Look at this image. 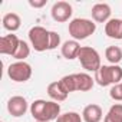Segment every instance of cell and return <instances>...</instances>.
Returning <instances> with one entry per match:
<instances>
[{"mask_svg":"<svg viewBox=\"0 0 122 122\" xmlns=\"http://www.w3.org/2000/svg\"><path fill=\"white\" fill-rule=\"evenodd\" d=\"M105 35L111 39L122 40V19H111L105 23Z\"/></svg>","mask_w":122,"mask_h":122,"instance_id":"obj_12","label":"cell"},{"mask_svg":"<svg viewBox=\"0 0 122 122\" xmlns=\"http://www.w3.org/2000/svg\"><path fill=\"white\" fill-rule=\"evenodd\" d=\"M81 45L78 40H66L62 47H60V52H62V56L68 60H72V59H76L78 55H79V50H81Z\"/></svg>","mask_w":122,"mask_h":122,"instance_id":"obj_13","label":"cell"},{"mask_svg":"<svg viewBox=\"0 0 122 122\" xmlns=\"http://www.w3.org/2000/svg\"><path fill=\"white\" fill-rule=\"evenodd\" d=\"M20 39L16 35H6L0 39V53L2 55H10L13 56L19 47Z\"/></svg>","mask_w":122,"mask_h":122,"instance_id":"obj_9","label":"cell"},{"mask_svg":"<svg viewBox=\"0 0 122 122\" xmlns=\"http://www.w3.org/2000/svg\"><path fill=\"white\" fill-rule=\"evenodd\" d=\"M27 101L23 96H12L7 102V111L12 116L15 118H20L27 112Z\"/></svg>","mask_w":122,"mask_h":122,"instance_id":"obj_8","label":"cell"},{"mask_svg":"<svg viewBox=\"0 0 122 122\" xmlns=\"http://www.w3.org/2000/svg\"><path fill=\"white\" fill-rule=\"evenodd\" d=\"M69 35L73 37V40H85L88 39L91 35L95 33L96 30V23H93L92 20L89 19H82V17H78V19H73L71 23H69Z\"/></svg>","mask_w":122,"mask_h":122,"instance_id":"obj_2","label":"cell"},{"mask_svg":"<svg viewBox=\"0 0 122 122\" xmlns=\"http://www.w3.org/2000/svg\"><path fill=\"white\" fill-rule=\"evenodd\" d=\"M29 55H30V47H29V45H27L25 40H20L19 47H17L16 53L13 55V57L19 62V60H25L26 57H29Z\"/></svg>","mask_w":122,"mask_h":122,"instance_id":"obj_19","label":"cell"},{"mask_svg":"<svg viewBox=\"0 0 122 122\" xmlns=\"http://www.w3.org/2000/svg\"><path fill=\"white\" fill-rule=\"evenodd\" d=\"M47 95L52 98V101H55V102H62V101H65L66 98H68V92L63 89V86L60 85V82L59 81H56V82H52V83H49V86H47Z\"/></svg>","mask_w":122,"mask_h":122,"instance_id":"obj_14","label":"cell"},{"mask_svg":"<svg viewBox=\"0 0 122 122\" xmlns=\"http://www.w3.org/2000/svg\"><path fill=\"white\" fill-rule=\"evenodd\" d=\"M56 122H83V119L78 112H65L56 119Z\"/></svg>","mask_w":122,"mask_h":122,"instance_id":"obj_21","label":"cell"},{"mask_svg":"<svg viewBox=\"0 0 122 122\" xmlns=\"http://www.w3.org/2000/svg\"><path fill=\"white\" fill-rule=\"evenodd\" d=\"M78 59L82 65V68L88 72H98L101 69V56L96 49L91 46H82L78 55Z\"/></svg>","mask_w":122,"mask_h":122,"instance_id":"obj_4","label":"cell"},{"mask_svg":"<svg viewBox=\"0 0 122 122\" xmlns=\"http://www.w3.org/2000/svg\"><path fill=\"white\" fill-rule=\"evenodd\" d=\"M2 23H3V27H5L6 30H9V32H16V30H19V27H20V25H22V19H20V16H19L17 13H6V15L3 16Z\"/></svg>","mask_w":122,"mask_h":122,"instance_id":"obj_16","label":"cell"},{"mask_svg":"<svg viewBox=\"0 0 122 122\" xmlns=\"http://www.w3.org/2000/svg\"><path fill=\"white\" fill-rule=\"evenodd\" d=\"M59 82H60V85L63 86V89H65L68 93H71V92H75V91H76L75 75H66V76H63L62 79H60Z\"/></svg>","mask_w":122,"mask_h":122,"instance_id":"obj_20","label":"cell"},{"mask_svg":"<svg viewBox=\"0 0 122 122\" xmlns=\"http://www.w3.org/2000/svg\"><path fill=\"white\" fill-rule=\"evenodd\" d=\"M105 57L112 65H118L122 60V49L119 46H109L105 50Z\"/></svg>","mask_w":122,"mask_h":122,"instance_id":"obj_18","label":"cell"},{"mask_svg":"<svg viewBox=\"0 0 122 122\" xmlns=\"http://www.w3.org/2000/svg\"><path fill=\"white\" fill-rule=\"evenodd\" d=\"M95 81L101 86H109V85H118L122 81V68L119 65H111V66H101V69L95 73Z\"/></svg>","mask_w":122,"mask_h":122,"instance_id":"obj_3","label":"cell"},{"mask_svg":"<svg viewBox=\"0 0 122 122\" xmlns=\"http://www.w3.org/2000/svg\"><path fill=\"white\" fill-rule=\"evenodd\" d=\"M103 122H122V103H113L105 115Z\"/></svg>","mask_w":122,"mask_h":122,"instance_id":"obj_17","label":"cell"},{"mask_svg":"<svg viewBox=\"0 0 122 122\" xmlns=\"http://www.w3.org/2000/svg\"><path fill=\"white\" fill-rule=\"evenodd\" d=\"M109 95H111V98H112L113 101L122 102V86H121V83L113 85V86L111 88V91H109Z\"/></svg>","mask_w":122,"mask_h":122,"instance_id":"obj_22","label":"cell"},{"mask_svg":"<svg viewBox=\"0 0 122 122\" xmlns=\"http://www.w3.org/2000/svg\"><path fill=\"white\" fill-rule=\"evenodd\" d=\"M46 3H47V0H29V5L35 9H40L43 6H46Z\"/></svg>","mask_w":122,"mask_h":122,"instance_id":"obj_24","label":"cell"},{"mask_svg":"<svg viewBox=\"0 0 122 122\" xmlns=\"http://www.w3.org/2000/svg\"><path fill=\"white\" fill-rule=\"evenodd\" d=\"M121 86H122V82H121Z\"/></svg>","mask_w":122,"mask_h":122,"instance_id":"obj_25","label":"cell"},{"mask_svg":"<svg viewBox=\"0 0 122 122\" xmlns=\"http://www.w3.org/2000/svg\"><path fill=\"white\" fill-rule=\"evenodd\" d=\"M91 15H92V19L98 23H106L111 20V15H112V10H111V6L108 3H96L92 10H91Z\"/></svg>","mask_w":122,"mask_h":122,"instance_id":"obj_10","label":"cell"},{"mask_svg":"<svg viewBox=\"0 0 122 122\" xmlns=\"http://www.w3.org/2000/svg\"><path fill=\"white\" fill-rule=\"evenodd\" d=\"M7 76L15 82H26L32 78V66L25 60L15 62L7 68Z\"/></svg>","mask_w":122,"mask_h":122,"instance_id":"obj_6","label":"cell"},{"mask_svg":"<svg viewBox=\"0 0 122 122\" xmlns=\"http://www.w3.org/2000/svg\"><path fill=\"white\" fill-rule=\"evenodd\" d=\"M73 75H75V82H76V91L88 92L93 88L95 79H92L91 75L88 73H73Z\"/></svg>","mask_w":122,"mask_h":122,"instance_id":"obj_15","label":"cell"},{"mask_svg":"<svg viewBox=\"0 0 122 122\" xmlns=\"http://www.w3.org/2000/svg\"><path fill=\"white\" fill-rule=\"evenodd\" d=\"M30 45L36 52H45L50 50V32L46 30L42 26H35L27 33Z\"/></svg>","mask_w":122,"mask_h":122,"instance_id":"obj_5","label":"cell"},{"mask_svg":"<svg viewBox=\"0 0 122 122\" xmlns=\"http://www.w3.org/2000/svg\"><path fill=\"white\" fill-rule=\"evenodd\" d=\"M72 13H73V9L72 6L68 3V2H56L53 6H52V10H50V15H52V19L57 23H63V22H68L71 17H72Z\"/></svg>","mask_w":122,"mask_h":122,"instance_id":"obj_7","label":"cell"},{"mask_svg":"<svg viewBox=\"0 0 122 122\" xmlns=\"http://www.w3.org/2000/svg\"><path fill=\"white\" fill-rule=\"evenodd\" d=\"M60 45V36L56 32H50V50L56 49Z\"/></svg>","mask_w":122,"mask_h":122,"instance_id":"obj_23","label":"cell"},{"mask_svg":"<svg viewBox=\"0 0 122 122\" xmlns=\"http://www.w3.org/2000/svg\"><path fill=\"white\" fill-rule=\"evenodd\" d=\"M30 113L36 122H52L60 116V105L55 101L37 99L30 105Z\"/></svg>","mask_w":122,"mask_h":122,"instance_id":"obj_1","label":"cell"},{"mask_svg":"<svg viewBox=\"0 0 122 122\" xmlns=\"http://www.w3.org/2000/svg\"><path fill=\"white\" fill-rule=\"evenodd\" d=\"M102 118H103L102 108L96 103H91V105L85 106V109L82 112L83 122H101Z\"/></svg>","mask_w":122,"mask_h":122,"instance_id":"obj_11","label":"cell"}]
</instances>
